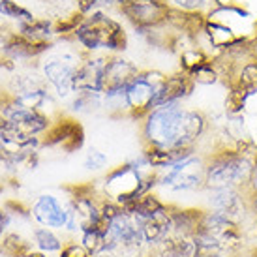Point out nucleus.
Returning a JSON list of instances; mask_svg holds the SVG:
<instances>
[{
    "label": "nucleus",
    "mask_w": 257,
    "mask_h": 257,
    "mask_svg": "<svg viewBox=\"0 0 257 257\" xmlns=\"http://www.w3.org/2000/svg\"><path fill=\"white\" fill-rule=\"evenodd\" d=\"M193 81L190 79L188 73L180 70L179 73L173 75H165V79L160 83L156 90V96L152 100V109L162 107V105H169V103H179L184 101L193 90Z\"/></svg>",
    "instance_id": "nucleus-12"
},
{
    "label": "nucleus",
    "mask_w": 257,
    "mask_h": 257,
    "mask_svg": "<svg viewBox=\"0 0 257 257\" xmlns=\"http://www.w3.org/2000/svg\"><path fill=\"white\" fill-rule=\"evenodd\" d=\"M30 216L42 225L55 231H64L70 220V205L58 199L57 195L43 193L30 207Z\"/></svg>",
    "instance_id": "nucleus-10"
},
{
    "label": "nucleus",
    "mask_w": 257,
    "mask_h": 257,
    "mask_svg": "<svg viewBox=\"0 0 257 257\" xmlns=\"http://www.w3.org/2000/svg\"><path fill=\"white\" fill-rule=\"evenodd\" d=\"M0 2H2V0H0Z\"/></svg>",
    "instance_id": "nucleus-32"
},
{
    "label": "nucleus",
    "mask_w": 257,
    "mask_h": 257,
    "mask_svg": "<svg viewBox=\"0 0 257 257\" xmlns=\"http://www.w3.org/2000/svg\"><path fill=\"white\" fill-rule=\"evenodd\" d=\"M169 205V218H171L173 233L182 236H193L201 227V221L205 216L203 207H182L177 203H167Z\"/></svg>",
    "instance_id": "nucleus-14"
},
{
    "label": "nucleus",
    "mask_w": 257,
    "mask_h": 257,
    "mask_svg": "<svg viewBox=\"0 0 257 257\" xmlns=\"http://www.w3.org/2000/svg\"><path fill=\"white\" fill-rule=\"evenodd\" d=\"M32 240H34V246H36L38 251H43V253H58V251L64 248V240L62 236L57 235L55 229L49 227H36L34 233H32Z\"/></svg>",
    "instance_id": "nucleus-16"
},
{
    "label": "nucleus",
    "mask_w": 257,
    "mask_h": 257,
    "mask_svg": "<svg viewBox=\"0 0 257 257\" xmlns=\"http://www.w3.org/2000/svg\"><path fill=\"white\" fill-rule=\"evenodd\" d=\"M0 14L6 15V17H12V19H21L23 23L34 21V17H32L29 10H25L14 0H2L0 2Z\"/></svg>",
    "instance_id": "nucleus-19"
},
{
    "label": "nucleus",
    "mask_w": 257,
    "mask_h": 257,
    "mask_svg": "<svg viewBox=\"0 0 257 257\" xmlns=\"http://www.w3.org/2000/svg\"><path fill=\"white\" fill-rule=\"evenodd\" d=\"M58 257H92V253L86 250L79 240H70L64 244V248L58 251Z\"/></svg>",
    "instance_id": "nucleus-22"
},
{
    "label": "nucleus",
    "mask_w": 257,
    "mask_h": 257,
    "mask_svg": "<svg viewBox=\"0 0 257 257\" xmlns=\"http://www.w3.org/2000/svg\"><path fill=\"white\" fill-rule=\"evenodd\" d=\"M164 79L165 75L160 72L137 73L122 92L126 113L134 118H145L152 111V100H154L158 86Z\"/></svg>",
    "instance_id": "nucleus-6"
},
{
    "label": "nucleus",
    "mask_w": 257,
    "mask_h": 257,
    "mask_svg": "<svg viewBox=\"0 0 257 257\" xmlns=\"http://www.w3.org/2000/svg\"><path fill=\"white\" fill-rule=\"evenodd\" d=\"M109 164V158L105 152H101L100 149H88L86 152L85 160H83V167H85L86 171H101V169H105Z\"/></svg>",
    "instance_id": "nucleus-20"
},
{
    "label": "nucleus",
    "mask_w": 257,
    "mask_h": 257,
    "mask_svg": "<svg viewBox=\"0 0 257 257\" xmlns=\"http://www.w3.org/2000/svg\"><path fill=\"white\" fill-rule=\"evenodd\" d=\"M251 55H253V58L257 60V34L251 38Z\"/></svg>",
    "instance_id": "nucleus-28"
},
{
    "label": "nucleus",
    "mask_w": 257,
    "mask_h": 257,
    "mask_svg": "<svg viewBox=\"0 0 257 257\" xmlns=\"http://www.w3.org/2000/svg\"><path fill=\"white\" fill-rule=\"evenodd\" d=\"M77 43L86 51H124L128 45L126 30L105 12H92L73 32Z\"/></svg>",
    "instance_id": "nucleus-3"
},
{
    "label": "nucleus",
    "mask_w": 257,
    "mask_h": 257,
    "mask_svg": "<svg viewBox=\"0 0 257 257\" xmlns=\"http://www.w3.org/2000/svg\"><path fill=\"white\" fill-rule=\"evenodd\" d=\"M205 188H235L248 192L255 171L253 160L231 147H214L205 154Z\"/></svg>",
    "instance_id": "nucleus-2"
},
{
    "label": "nucleus",
    "mask_w": 257,
    "mask_h": 257,
    "mask_svg": "<svg viewBox=\"0 0 257 257\" xmlns=\"http://www.w3.org/2000/svg\"><path fill=\"white\" fill-rule=\"evenodd\" d=\"M4 158H6V156H4V152H2V150H0V162H2V160H4Z\"/></svg>",
    "instance_id": "nucleus-31"
},
{
    "label": "nucleus",
    "mask_w": 257,
    "mask_h": 257,
    "mask_svg": "<svg viewBox=\"0 0 257 257\" xmlns=\"http://www.w3.org/2000/svg\"><path fill=\"white\" fill-rule=\"evenodd\" d=\"M32 250V242L23 238L19 233H8L2 236L0 242V253L6 257H23Z\"/></svg>",
    "instance_id": "nucleus-17"
},
{
    "label": "nucleus",
    "mask_w": 257,
    "mask_h": 257,
    "mask_svg": "<svg viewBox=\"0 0 257 257\" xmlns=\"http://www.w3.org/2000/svg\"><path fill=\"white\" fill-rule=\"evenodd\" d=\"M92 257H114L113 253H107V251H103V253H96V255Z\"/></svg>",
    "instance_id": "nucleus-29"
},
{
    "label": "nucleus",
    "mask_w": 257,
    "mask_h": 257,
    "mask_svg": "<svg viewBox=\"0 0 257 257\" xmlns=\"http://www.w3.org/2000/svg\"><path fill=\"white\" fill-rule=\"evenodd\" d=\"M248 192H257V167H255V171H253V177H251L250 190H248Z\"/></svg>",
    "instance_id": "nucleus-26"
},
{
    "label": "nucleus",
    "mask_w": 257,
    "mask_h": 257,
    "mask_svg": "<svg viewBox=\"0 0 257 257\" xmlns=\"http://www.w3.org/2000/svg\"><path fill=\"white\" fill-rule=\"evenodd\" d=\"M23 257H47V253H43V251H38V250H30L29 253H25Z\"/></svg>",
    "instance_id": "nucleus-27"
},
{
    "label": "nucleus",
    "mask_w": 257,
    "mask_h": 257,
    "mask_svg": "<svg viewBox=\"0 0 257 257\" xmlns=\"http://www.w3.org/2000/svg\"><path fill=\"white\" fill-rule=\"evenodd\" d=\"M137 73L139 68L134 62L120 57H107L105 73H103V96L122 94Z\"/></svg>",
    "instance_id": "nucleus-11"
},
{
    "label": "nucleus",
    "mask_w": 257,
    "mask_h": 257,
    "mask_svg": "<svg viewBox=\"0 0 257 257\" xmlns=\"http://www.w3.org/2000/svg\"><path fill=\"white\" fill-rule=\"evenodd\" d=\"M8 212H4L2 208H0V236L4 235V231H6V227H8Z\"/></svg>",
    "instance_id": "nucleus-24"
},
{
    "label": "nucleus",
    "mask_w": 257,
    "mask_h": 257,
    "mask_svg": "<svg viewBox=\"0 0 257 257\" xmlns=\"http://www.w3.org/2000/svg\"><path fill=\"white\" fill-rule=\"evenodd\" d=\"M139 257H156V255H152L150 251H145V253H141V255H139Z\"/></svg>",
    "instance_id": "nucleus-30"
},
{
    "label": "nucleus",
    "mask_w": 257,
    "mask_h": 257,
    "mask_svg": "<svg viewBox=\"0 0 257 257\" xmlns=\"http://www.w3.org/2000/svg\"><path fill=\"white\" fill-rule=\"evenodd\" d=\"M120 12L136 29H152L169 19L171 6L165 0H124Z\"/></svg>",
    "instance_id": "nucleus-8"
},
{
    "label": "nucleus",
    "mask_w": 257,
    "mask_h": 257,
    "mask_svg": "<svg viewBox=\"0 0 257 257\" xmlns=\"http://www.w3.org/2000/svg\"><path fill=\"white\" fill-rule=\"evenodd\" d=\"M208 132V118L184 101L152 109L143 118V143L150 149L179 150L199 147Z\"/></svg>",
    "instance_id": "nucleus-1"
},
{
    "label": "nucleus",
    "mask_w": 257,
    "mask_h": 257,
    "mask_svg": "<svg viewBox=\"0 0 257 257\" xmlns=\"http://www.w3.org/2000/svg\"><path fill=\"white\" fill-rule=\"evenodd\" d=\"M248 208H250L251 218L257 220V192H248Z\"/></svg>",
    "instance_id": "nucleus-23"
},
{
    "label": "nucleus",
    "mask_w": 257,
    "mask_h": 257,
    "mask_svg": "<svg viewBox=\"0 0 257 257\" xmlns=\"http://www.w3.org/2000/svg\"><path fill=\"white\" fill-rule=\"evenodd\" d=\"M107 57H90L81 60L75 72V92L103 94V73Z\"/></svg>",
    "instance_id": "nucleus-13"
},
{
    "label": "nucleus",
    "mask_w": 257,
    "mask_h": 257,
    "mask_svg": "<svg viewBox=\"0 0 257 257\" xmlns=\"http://www.w3.org/2000/svg\"><path fill=\"white\" fill-rule=\"evenodd\" d=\"M81 60L70 53L55 55L45 60L43 64V77L49 83L60 98H72L75 94V72Z\"/></svg>",
    "instance_id": "nucleus-7"
},
{
    "label": "nucleus",
    "mask_w": 257,
    "mask_h": 257,
    "mask_svg": "<svg viewBox=\"0 0 257 257\" xmlns=\"http://www.w3.org/2000/svg\"><path fill=\"white\" fill-rule=\"evenodd\" d=\"M150 253L156 257H195L197 248H195L192 236H182L173 233L162 244H158L154 250H150Z\"/></svg>",
    "instance_id": "nucleus-15"
},
{
    "label": "nucleus",
    "mask_w": 257,
    "mask_h": 257,
    "mask_svg": "<svg viewBox=\"0 0 257 257\" xmlns=\"http://www.w3.org/2000/svg\"><path fill=\"white\" fill-rule=\"evenodd\" d=\"M42 143L49 149H60L66 154H72L83 149L85 145V130L75 118L62 116L53 122L47 132L43 134Z\"/></svg>",
    "instance_id": "nucleus-9"
},
{
    "label": "nucleus",
    "mask_w": 257,
    "mask_h": 257,
    "mask_svg": "<svg viewBox=\"0 0 257 257\" xmlns=\"http://www.w3.org/2000/svg\"><path fill=\"white\" fill-rule=\"evenodd\" d=\"M201 195V205L205 210L218 212L227 216L231 220L246 225L250 220V208H248V192L235 190V188H205Z\"/></svg>",
    "instance_id": "nucleus-5"
},
{
    "label": "nucleus",
    "mask_w": 257,
    "mask_h": 257,
    "mask_svg": "<svg viewBox=\"0 0 257 257\" xmlns=\"http://www.w3.org/2000/svg\"><path fill=\"white\" fill-rule=\"evenodd\" d=\"M103 105V94L98 92H75L70 109L75 113H92Z\"/></svg>",
    "instance_id": "nucleus-18"
},
{
    "label": "nucleus",
    "mask_w": 257,
    "mask_h": 257,
    "mask_svg": "<svg viewBox=\"0 0 257 257\" xmlns=\"http://www.w3.org/2000/svg\"><path fill=\"white\" fill-rule=\"evenodd\" d=\"M205 154L193 156L158 171V188L169 195H193L205 190Z\"/></svg>",
    "instance_id": "nucleus-4"
},
{
    "label": "nucleus",
    "mask_w": 257,
    "mask_h": 257,
    "mask_svg": "<svg viewBox=\"0 0 257 257\" xmlns=\"http://www.w3.org/2000/svg\"><path fill=\"white\" fill-rule=\"evenodd\" d=\"M175 8L186 14H203L214 4V0H171Z\"/></svg>",
    "instance_id": "nucleus-21"
},
{
    "label": "nucleus",
    "mask_w": 257,
    "mask_h": 257,
    "mask_svg": "<svg viewBox=\"0 0 257 257\" xmlns=\"http://www.w3.org/2000/svg\"><path fill=\"white\" fill-rule=\"evenodd\" d=\"M236 257H257V246L255 248H246L240 255H236Z\"/></svg>",
    "instance_id": "nucleus-25"
}]
</instances>
